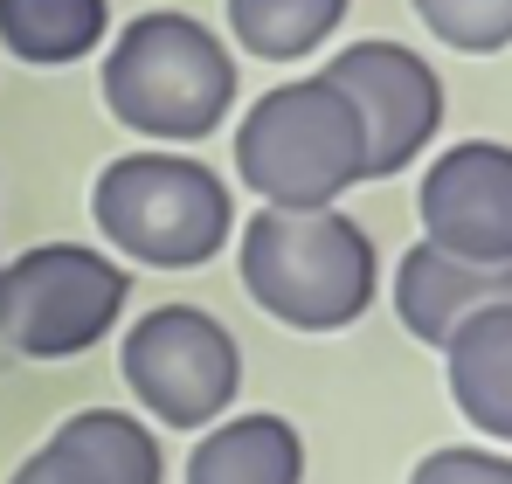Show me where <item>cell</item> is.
Here are the masks:
<instances>
[{
	"label": "cell",
	"mask_w": 512,
	"mask_h": 484,
	"mask_svg": "<svg viewBox=\"0 0 512 484\" xmlns=\"http://www.w3.org/2000/svg\"><path fill=\"white\" fill-rule=\"evenodd\" d=\"M236 104V49L180 14L146 7L104 42V111L160 146H201Z\"/></svg>",
	"instance_id": "1"
},
{
	"label": "cell",
	"mask_w": 512,
	"mask_h": 484,
	"mask_svg": "<svg viewBox=\"0 0 512 484\" xmlns=\"http://www.w3.org/2000/svg\"><path fill=\"white\" fill-rule=\"evenodd\" d=\"M243 291L291 332H346L381 291L374 236L346 208H256L236 236Z\"/></svg>",
	"instance_id": "2"
},
{
	"label": "cell",
	"mask_w": 512,
	"mask_h": 484,
	"mask_svg": "<svg viewBox=\"0 0 512 484\" xmlns=\"http://www.w3.org/2000/svg\"><path fill=\"white\" fill-rule=\"evenodd\" d=\"M97 236L146 270H201L229 249V180L194 153H118L90 180Z\"/></svg>",
	"instance_id": "3"
},
{
	"label": "cell",
	"mask_w": 512,
	"mask_h": 484,
	"mask_svg": "<svg viewBox=\"0 0 512 484\" xmlns=\"http://www.w3.org/2000/svg\"><path fill=\"white\" fill-rule=\"evenodd\" d=\"M236 180L263 208H340L367 180L360 118L326 77H291L236 118Z\"/></svg>",
	"instance_id": "4"
},
{
	"label": "cell",
	"mask_w": 512,
	"mask_h": 484,
	"mask_svg": "<svg viewBox=\"0 0 512 484\" xmlns=\"http://www.w3.org/2000/svg\"><path fill=\"white\" fill-rule=\"evenodd\" d=\"M132 305V270L90 242H35L0 263V346L21 360H77Z\"/></svg>",
	"instance_id": "5"
},
{
	"label": "cell",
	"mask_w": 512,
	"mask_h": 484,
	"mask_svg": "<svg viewBox=\"0 0 512 484\" xmlns=\"http://www.w3.org/2000/svg\"><path fill=\"white\" fill-rule=\"evenodd\" d=\"M125 388L160 429H208L243 395V346L201 305H160L125 325Z\"/></svg>",
	"instance_id": "6"
},
{
	"label": "cell",
	"mask_w": 512,
	"mask_h": 484,
	"mask_svg": "<svg viewBox=\"0 0 512 484\" xmlns=\"http://www.w3.org/2000/svg\"><path fill=\"white\" fill-rule=\"evenodd\" d=\"M360 118V146H367V180H395L423 160L443 132V77L429 70L409 42H346L340 56L319 70Z\"/></svg>",
	"instance_id": "7"
},
{
	"label": "cell",
	"mask_w": 512,
	"mask_h": 484,
	"mask_svg": "<svg viewBox=\"0 0 512 484\" xmlns=\"http://www.w3.org/2000/svg\"><path fill=\"white\" fill-rule=\"evenodd\" d=\"M423 242L478 263H512V146L506 139H464L436 153L416 194Z\"/></svg>",
	"instance_id": "8"
},
{
	"label": "cell",
	"mask_w": 512,
	"mask_h": 484,
	"mask_svg": "<svg viewBox=\"0 0 512 484\" xmlns=\"http://www.w3.org/2000/svg\"><path fill=\"white\" fill-rule=\"evenodd\" d=\"M492 305H512V263H478V256H450L436 242L402 249L395 263V319L423 346H450V332Z\"/></svg>",
	"instance_id": "9"
},
{
	"label": "cell",
	"mask_w": 512,
	"mask_h": 484,
	"mask_svg": "<svg viewBox=\"0 0 512 484\" xmlns=\"http://www.w3.org/2000/svg\"><path fill=\"white\" fill-rule=\"evenodd\" d=\"M49 464L70 484H167L160 436L125 408H77L49 429Z\"/></svg>",
	"instance_id": "10"
},
{
	"label": "cell",
	"mask_w": 512,
	"mask_h": 484,
	"mask_svg": "<svg viewBox=\"0 0 512 484\" xmlns=\"http://www.w3.org/2000/svg\"><path fill=\"white\" fill-rule=\"evenodd\" d=\"M180 484H305V436L291 415H270V408L222 415L187 450Z\"/></svg>",
	"instance_id": "11"
},
{
	"label": "cell",
	"mask_w": 512,
	"mask_h": 484,
	"mask_svg": "<svg viewBox=\"0 0 512 484\" xmlns=\"http://www.w3.org/2000/svg\"><path fill=\"white\" fill-rule=\"evenodd\" d=\"M443 381H450L457 415L478 436L512 443V305H492V312H478V319H464L450 332Z\"/></svg>",
	"instance_id": "12"
},
{
	"label": "cell",
	"mask_w": 512,
	"mask_h": 484,
	"mask_svg": "<svg viewBox=\"0 0 512 484\" xmlns=\"http://www.w3.org/2000/svg\"><path fill=\"white\" fill-rule=\"evenodd\" d=\"M111 42V0H0V49L35 70L84 63Z\"/></svg>",
	"instance_id": "13"
},
{
	"label": "cell",
	"mask_w": 512,
	"mask_h": 484,
	"mask_svg": "<svg viewBox=\"0 0 512 484\" xmlns=\"http://www.w3.org/2000/svg\"><path fill=\"white\" fill-rule=\"evenodd\" d=\"M353 0H229V35L263 63H298L340 35Z\"/></svg>",
	"instance_id": "14"
},
{
	"label": "cell",
	"mask_w": 512,
	"mask_h": 484,
	"mask_svg": "<svg viewBox=\"0 0 512 484\" xmlns=\"http://www.w3.org/2000/svg\"><path fill=\"white\" fill-rule=\"evenodd\" d=\"M416 14L436 42H450L464 56L512 49V0H416Z\"/></svg>",
	"instance_id": "15"
},
{
	"label": "cell",
	"mask_w": 512,
	"mask_h": 484,
	"mask_svg": "<svg viewBox=\"0 0 512 484\" xmlns=\"http://www.w3.org/2000/svg\"><path fill=\"white\" fill-rule=\"evenodd\" d=\"M409 484H512V457L485 443H443L409 471Z\"/></svg>",
	"instance_id": "16"
},
{
	"label": "cell",
	"mask_w": 512,
	"mask_h": 484,
	"mask_svg": "<svg viewBox=\"0 0 512 484\" xmlns=\"http://www.w3.org/2000/svg\"><path fill=\"white\" fill-rule=\"evenodd\" d=\"M7 484H70V478L49 464V450H35V457H21V471H14Z\"/></svg>",
	"instance_id": "17"
}]
</instances>
